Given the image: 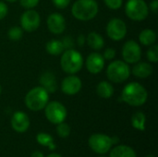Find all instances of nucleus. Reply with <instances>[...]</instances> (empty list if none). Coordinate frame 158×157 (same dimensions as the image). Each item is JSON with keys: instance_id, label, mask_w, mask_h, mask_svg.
Returning a JSON list of instances; mask_svg holds the SVG:
<instances>
[{"instance_id": "f257e3e1", "label": "nucleus", "mask_w": 158, "mask_h": 157, "mask_svg": "<svg viewBox=\"0 0 158 157\" xmlns=\"http://www.w3.org/2000/svg\"><path fill=\"white\" fill-rule=\"evenodd\" d=\"M148 93L146 89L138 82H131L127 84L122 93L121 100L132 106H141L147 101Z\"/></svg>"}, {"instance_id": "a878e982", "label": "nucleus", "mask_w": 158, "mask_h": 157, "mask_svg": "<svg viewBox=\"0 0 158 157\" xmlns=\"http://www.w3.org/2000/svg\"><path fill=\"white\" fill-rule=\"evenodd\" d=\"M56 132L59 135V137L67 138L70 133V128H69V126L68 124H66L64 122H61V123L57 124Z\"/></svg>"}, {"instance_id": "ddd939ff", "label": "nucleus", "mask_w": 158, "mask_h": 157, "mask_svg": "<svg viewBox=\"0 0 158 157\" xmlns=\"http://www.w3.org/2000/svg\"><path fill=\"white\" fill-rule=\"evenodd\" d=\"M47 28L54 34H60L66 29V19L60 13H52L47 18Z\"/></svg>"}, {"instance_id": "aec40b11", "label": "nucleus", "mask_w": 158, "mask_h": 157, "mask_svg": "<svg viewBox=\"0 0 158 157\" xmlns=\"http://www.w3.org/2000/svg\"><path fill=\"white\" fill-rule=\"evenodd\" d=\"M139 40L142 44L150 46L153 45L156 41V33L154 30L151 29H144L141 31L139 35Z\"/></svg>"}, {"instance_id": "c756f323", "label": "nucleus", "mask_w": 158, "mask_h": 157, "mask_svg": "<svg viewBox=\"0 0 158 157\" xmlns=\"http://www.w3.org/2000/svg\"><path fill=\"white\" fill-rule=\"evenodd\" d=\"M70 1L71 0H52V3L54 4V6L56 8L64 9V8H66L69 5Z\"/></svg>"}, {"instance_id": "7ed1b4c3", "label": "nucleus", "mask_w": 158, "mask_h": 157, "mask_svg": "<svg viewBox=\"0 0 158 157\" xmlns=\"http://www.w3.org/2000/svg\"><path fill=\"white\" fill-rule=\"evenodd\" d=\"M61 68L68 74H76L83 66L81 54L74 49H67L63 52L60 59Z\"/></svg>"}, {"instance_id": "a211bd4d", "label": "nucleus", "mask_w": 158, "mask_h": 157, "mask_svg": "<svg viewBox=\"0 0 158 157\" xmlns=\"http://www.w3.org/2000/svg\"><path fill=\"white\" fill-rule=\"evenodd\" d=\"M96 93L101 98L108 99V98L112 97V95L114 94V87L110 82L103 81L97 84Z\"/></svg>"}, {"instance_id": "4468645a", "label": "nucleus", "mask_w": 158, "mask_h": 157, "mask_svg": "<svg viewBox=\"0 0 158 157\" xmlns=\"http://www.w3.org/2000/svg\"><path fill=\"white\" fill-rule=\"evenodd\" d=\"M87 70L92 74H98L105 67V58L99 53H92L85 61Z\"/></svg>"}, {"instance_id": "6ab92c4d", "label": "nucleus", "mask_w": 158, "mask_h": 157, "mask_svg": "<svg viewBox=\"0 0 158 157\" xmlns=\"http://www.w3.org/2000/svg\"><path fill=\"white\" fill-rule=\"evenodd\" d=\"M86 40H87L88 45L94 50H100L105 45V40H104L103 36L95 31L90 32L88 34Z\"/></svg>"}, {"instance_id": "9d476101", "label": "nucleus", "mask_w": 158, "mask_h": 157, "mask_svg": "<svg viewBox=\"0 0 158 157\" xmlns=\"http://www.w3.org/2000/svg\"><path fill=\"white\" fill-rule=\"evenodd\" d=\"M107 36L114 41L122 40L127 34L126 23L120 19H112L106 25Z\"/></svg>"}, {"instance_id": "9b49d317", "label": "nucleus", "mask_w": 158, "mask_h": 157, "mask_svg": "<svg viewBox=\"0 0 158 157\" xmlns=\"http://www.w3.org/2000/svg\"><path fill=\"white\" fill-rule=\"evenodd\" d=\"M41 23V18L37 11L33 9L26 10L20 17V24L23 31L31 32L36 31Z\"/></svg>"}, {"instance_id": "1a4fd4ad", "label": "nucleus", "mask_w": 158, "mask_h": 157, "mask_svg": "<svg viewBox=\"0 0 158 157\" xmlns=\"http://www.w3.org/2000/svg\"><path fill=\"white\" fill-rule=\"evenodd\" d=\"M122 56L126 63L134 64L141 60L142 49L141 46L133 40L126 42L122 47Z\"/></svg>"}, {"instance_id": "5701e85b", "label": "nucleus", "mask_w": 158, "mask_h": 157, "mask_svg": "<svg viewBox=\"0 0 158 157\" xmlns=\"http://www.w3.org/2000/svg\"><path fill=\"white\" fill-rule=\"evenodd\" d=\"M145 121L146 118L143 112H136L131 118V124L133 128L142 131L145 130Z\"/></svg>"}, {"instance_id": "c85d7f7f", "label": "nucleus", "mask_w": 158, "mask_h": 157, "mask_svg": "<svg viewBox=\"0 0 158 157\" xmlns=\"http://www.w3.org/2000/svg\"><path fill=\"white\" fill-rule=\"evenodd\" d=\"M19 3L22 7L26 9H31L38 5L39 0H19Z\"/></svg>"}, {"instance_id": "bb28decb", "label": "nucleus", "mask_w": 158, "mask_h": 157, "mask_svg": "<svg viewBox=\"0 0 158 157\" xmlns=\"http://www.w3.org/2000/svg\"><path fill=\"white\" fill-rule=\"evenodd\" d=\"M147 58L152 63H156L158 61V46L153 44L147 51Z\"/></svg>"}, {"instance_id": "c9c22d12", "label": "nucleus", "mask_w": 158, "mask_h": 157, "mask_svg": "<svg viewBox=\"0 0 158 157\" xmlns=\"http://www.w3.org/2000/svg\"><path fill=\"white\" fill-rule=\"evenodd\" d=\"M31 157H44V155H43V154L40 153V152H34V153L31 155Z\"/></svg>"}, {"instance_id": "58836bf2", "label": "nucleus", "mask_w": 158, "mask_h": 157, "mask_svg": "<svg viewBox=\"0 0 158 157\" xmlns=\"http://www.w3.org/2000/svg\"><path fill=\"white\" fill-rule=\"evenodd\" d=\"M2 93V86L0 85V94Z\"/></svg>"}, {"instance_id": "7c9ffc66", "label": "nucleus", "mask_w": 158, "mask_h": 157, "mask_svg": "<svg viewBox=\"0 0 158 157\" xmlns=\"http://www.w3.org/2000/svg\"><path fill=\"white\" fill-rule=\"evenodd\" d=\"M116 56V50L114 48H106L104 52L103 57L105 58V60H111Z\"/></svg>"}, {"instance_id": "e433bc0d", "label": "nucleus", "mask_w": 158, "mask_h": 157, "mask_svg": "<svg viewBox=\"0 0 158 157\" xmlns=\"http://www.w3.org/2000/svg\"><path fill=\"white\" fill-rule=\"evenodd\" d=\"M47 157H61L59 155H57V154H51V155H49Z\"/></svg>"}, {"instance_id": "f704fd0d", "label": "nucleus", "mask_w": 158, "mask_h": 157, "mask_svg": "<svg viewBox=\"0 0 158 157\" xmlns=\"http://www.w3.org/2000/svg\"><path fill=\"white\" fill-rule=\"evenodd\" d=\"M77 42H78V43H79L80 46H82V44L85 43V36H84L83 34H81V35L79 36V38H78Z\"/></svg>"}, {"instance_id": "412c9836", "label": "nucleus", "mask_w": 158, "mask_h": 157, "mask_svg": "<svg viewBox=\"0 0 158 157\" xmlns=\"http://www.w3.org/2000/svg\"><path fill=\"white\" fill-rule=\"evenodd\" d=\"M110 157H136V153L129 146L118 145L111 151Z\"/></svg>"}, {"instance_id": "4be33fe9", "label": "nucleus", "mask_w": 158, "mask_h": 157, "mask_svg": "<svg viewBox=\"0 0 158 157\" xmlns=\"http://www.w3.org/2000/svg\"><path fill=\"white\" fill-rule=\"evenodd\" d=\"M45 50L48 54L52 56H58L65 51L62 41L60 40H51L46 43Z\"/></svg>"}, {"instance_id": "2f4dec72", "label": "nucleus", "mask_w": 158, "mask_h": 157, "mask_svg": "<svg viewBox=\"0 0 158 157\" xmlns=\"http://www.w3.org/2000/svg\"><path fill=\"white\" fill-rule=\"evenodd\" d=\"M62 43L64 45V48L65 50L67 49H71L74 45V42L72 40L71 37H65L63 40H62Z\"/></svg>"}, {"instance_id": "f8f14e48", "label": "nucleus", "mask_w": 158, "mask_h": 157, "mask_svg": "<svg viewBox=\"0 0 158 157\" xmlns=\"http://www.w3.org/2000/svg\"><path fill=\"white\" fill-rule=\"evenodd\" d=\"M82 87L81 81L79 77L73 74L67 76L61 82V90L65 94L74 95L78 93Z\"/></svg>"}, {"instance_id": "473e14b6", "label": "nucleus", "mask_w": 158, "mask_h": 157, "mask_svg": "<svg viewBox=\"0 0 158 157\" xmlns=\"http://www.w3.org/2000/svg\"><path fill=\"white\" fill-rule=\"evenodd\" d=\"M7 12H8L7 6L4 2L0 1V19H3L7 15Z\"/></svg>"}, {"instance_id": "dca6fc26", "label": "nucleus", "mask_w": 158, "mask_h": 157, "mask_svg": "<svg viewBox=\"0 0 158 157\" xmlns=\"http://www.w3.org/2000/svg\"><path fill=\"white\" fill-rule=\"evenodd\" d=\"M41 86L47 91V93H55L57 89L56 80L53 72L45 71L40 77Z\"/></svg>"}, {"instance_id": "cd10ccee", "label": "nucleus", "mask_w": 158, "mask_h": 157, "mask_svg": "<svg viewBox=\"0 0 158 157\" xmlns=\"http://www.w3.org/2000/svg\"><path fill=\"white\" fill-rule=\"evenodd\" d=\"M104 2L110 9L117 10L120 8V6H122L123 0H104Z\"/></svg>"}, {"instance_id": "4c0bfd02", "label": "nucleus", "mask_w": 158, "mask_h": 157, "mask_svg": "<svg viewBox=\"0 0 158 157\" xmlns=\"http://www.w3.org/2000/svg\"><path fill=\"white\" fill-rule=\"evenodd\" d=\"M6 1H7V2H11V3H14V2H16L17 0H6Z\"/></svg>"}, {"instance_id": "20e7f679", "label": "nucleus", "mask_w": 158, "mask_h": 157, "mask_svg": "<svg viewBox=\"0 0 158 157\" xmlns=\"http://www.w3.org/2000/svg\"><path fill=\"white\" fill-rule=\"evenodd\" d=\"M49 100V93L42 86L32 88L25 96V105L30 110L40 111L45 107Z\"/></svg>"}, {"instance_id": "2eb2a0df", "label": "nucleus", "mask_w": 158, "mask_h": 157, "mask_svg": "<svg viewBox=\"0 0 158 157\" xmlns=\"http://www.w3.org/2000/svg\"><path fill=\"white\" fill-rule=\"evenodd\" d=\"M11 126L17 132H25L30 127V119L25 113L18 111L11 118Z\"/></svg>"}, {"instance_id": "0eeeda50", "label": "nucleus", "mask_w": 158, "mask_h": 157, "mask_svg": "<svg viewBox=\"0 0 158 157\" xmlns=\"http://www.w3.org/2000/svg\"><path fill=\"white\" fill-rule=\"evenodd\" d=\"M44 113L46 118L53 124H59L64 122L67 118V109L59 102L47 103L44 107Z\"/></svg>"}, {"instance_id": "72a5a7b5", "label": "nucleus", "mask_w": 158, "mask_h": 157, "mask_svg": "<svg viewBox=\"0 0 158 157\" xmlns=\"http://www.w3.org/2000/svg\"><path fill=\"white\" fill-rule=\"evenodd\" d=\"M149 7L151 8V10L155 13H157L158 11V0H153L151 3H150V6Z\"/></svg>"}, {"instance_id": "6e6552de", "label": "nucleus", "mask_w": 158, "mask_h": 157, "mask_svg": "<svg viewBox=\"0 0 158 157\" xmlns=\"http://www.w3.org/2000/svg\"><path fill=\"white\" fill-rule=\"evenodd\" d=\"M112 144V139L105 134H94L89 138V146L96 154L104 155L107 153Z\"/></svg>"}, {"instance_id": "b1692460", "label": "nucleus", "mask_w": 158, "mask_h": 157, "mask_svg": "<svg viewBox=\"0 0 158 157\" xmlns=\"http://www.w3.org/2000/svg\"><path fill=\"white\" fill-rule=\"evenodd\" d=\"M36 140H37V142L40 144H42L44 146H49L51 150H53V149L56 148V146L53 143V138L49 134H46V133H39L36 136Z\"/></svg>"}, {"instance_id": "39448f33", "label": "nucleus", "mask_w": 158, "mask_h": 157, "mask_svg": "<svg viewBox=\"0 0 158 157\" xmlns=\"http://www.w3.org/2000/svg\"><path fill=\"white\" fill-rule=\"evenodd\" d=\"M131 68L125 61L116 60L111 62L106 68V76L108 80L114 83H121L129 79Z\"/></svg>"}, {"instance_id": "f03ea898", "label": "nucleus", "mask_w": 158, "mask_h": 157, "mask_svg": "<svg viewBox=\"0 0 158 157\" xmlns=\"http://www.w3.org/2000/svg\"><path fill=\"white\" fill-rule=\"evenodd\" d=\"M71 13L79 20H91L98 13V4L95 0H77L72 6Z\"/></svg>"}, {"instance_id": "423d86ee", "label": "nucleus", "mask_w": 158, "mask_h": 157, "mask_svg": "<svg viewBox=\"0 0 158 157\" xmlns=\"http://www.w3.org/2000/svg\"><path fill=\"white\" fill-rule=\"evenodd\" d=\"M125 12L131 19L141 21L147 18L149 7L144 0H128L125 6Z\"/></svg>"}, {"instance_id": "393cba45", "label": "nucleus", "mask_w": 158, "mask_h": 157, "mask_svg": "<svg viewBox=\"0 0 158 157\" xmlns=\"http://www.w3.org/2000/svg\"><path fill=\"white\" fill-rule=\"evenodd\" d=\"M23 35V30L20 27L14 26L10 28L7 31V36L12 41H19L22 38Z\"/></svg>"}, {"instance_id": "f3484780", "label": "nucleus", "mask_w": 158, "mask_h": 157, "mask_svg": "<svg viewBox=\"0 0 158 157\" xmlns=\"http://www.w3.org/2000/svg\"><path fill=\"white\" fill-rule=\"evenodd\" d=\"M132 74L135 77L145 79L148 78L153 73V66L146 62H137L136 65L132 68Z\"/></svg>"}]
</instances>
